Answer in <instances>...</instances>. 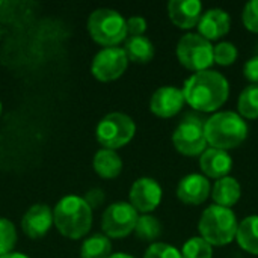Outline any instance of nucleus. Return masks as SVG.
Segmentation results:
<instances>
[{"label":"nucleus","instance_id":"21","mask_svg":"<svg viewBox=\"0 0 258 258\" xmlns=\"http://www.w3.org/2000/svg\"><path fill=\"white\" fill-rule=\"evenodd\" d=\"M236 239L242 249L258 255V215L248 216L239 224Z\"/></svg>","mask_w":258,"mask_h":258},{"label":"nucleus","instance_id":"27","mask_svg":"<svg viewBox=\"0 0 258 258\" xmlns=\"http://www.w3.org/2000/svg\"><path fill=\"white\" fill-rule=\"evenodd\" d=\"M239 53L234 44L231 42H219L216 47H213V59L216 63L222 67H228L236 62Z\"/></svg>","mask_w":258,"mask_h":258},{"label":"nucleus","instance_id":"30","mask_svg":"<svg viewBox=\"0 0 258 258\" xmlns=\"http://www.w3.org/2000/svg\"><path fill=\"white\" fill-rule=\"evenodd\" d=\"M127 36H142L147 30V20L144 17H130L125 20Z\"/></svg>","mask_w":258,"mask_h":258},{"label":"nucleus","instance_id":"9","mask_svg":"<svg viewBox=\"0 0 258 258\" xmlns=\"http://www.w3.org/2000/svg\"><path fill=\"white\" fill-rule=\"evenodd\" d=\"M172 144L175 150L184 156H200L206 151L207 139L204 122L192 115H187L174 130Z\"/></svg>","mask_w":258,"mask_h":258},{"label":"nucleus","instance_id":"16","mask_svg":"<svg viewBox=\"0 0 258 258\" xmlns=\"http://www.w3.org/2000/svg\"><path fill=\"white\" fill-rule=\"evenodd\" d=\"M231 18L227 11L213 8L204 12L198 23V32L207 41H216L230 32Z\"/></svg>","mask_w":258,"mask_h":258},{"label":"nucleus","instance_id":"13","mask_svg":"<svg viewBox=\"0 0 258 258\" xmlns=\"http://www.w3.org/2000/svg\"><path fill=\"white\" fill-rule=\"evenodd\" d=\"M53 225V210L47 204H33L21 219V230L29 239L44 237Z\"/></svg>","mask_w":258,"mask_h":258},{"label":"nucleus","instance_id":"6","mask_svg":"<svg viewBox=\"0 0 258 258\" xmlns=\"http://www.w3.org/2000/svg\"><path fill=\"white\" fill-rule=\"evenodd\" d=\"M136 133L135 121L121 112H112L101 118L95 128L98 144L106 150H118L127 145Z\"/></svg>","mask_w":258,"mask_h":258},{"label":"nucleus","instance_id":"20","mask_svg":"<svg viewBox=\"0 0 258 258\" xmlns=\"http://www.w3.org/2000/svg\"><path fill=\"white\" fill-rule=\"evenodd\" d=\"M124 51L128 62L135 63H148L154 57V44L147 36H128L125 39Z\"/></svg>","mask_w":258,"mask_h":258},{"label":"nucleus","instance_id":"14","mask_svg":"<svg viewBox=\"0 0 258 258\" xmlns=\"http://www.w3.org/2000/svg\"><path fill=\"white\" fill-rule=\"evenodd\" d=\"M210 181L200 174H189L183 177L177 186V197L183 204L200 206L210 197Z\"/></svg>","mask_w":258,"mask_h":258},{"label":"nucleus","instance_id":"15","mask_svg":"<svg viewBox=\"0 0 258 258\" xmlns=\"http://www.w3.org/2000/svg\"><path fill=\"white\" fill-rule=\"evenodd\" d=\"M168 15L177 27L192 29L200 23L203 5L198 0H171L168 3Z\"/></svg>","mask_w":258,"mask_h":258},{"label":"nucleus","instance_id":"25","mask_svg":"<svg viewBox=\"0 0 258 258\" xmlns=\"http://www.w3.org/2000/svg\"><path fill=\"white\" fill-rule=\"evenodd\" d=\"M183 258H212L213 257V246L206 242L201 236L189 239L181 249Z\"/></svg>","mask_w":258,"mask_h":258},{"label":"nucleus","instance_id":"26","mask_svg":"<svg viewBox=\"0 0 258 258\" xmlns=\"http://www.w3.org/2000/svg\"><path fill=\"white\" fill-rule=\"evenodd\" d=\"M17 239L15 225L6 218H0V257L12 252L17 245Z\"/></svg>","mask_w":258,"mask_h":258},{"label":"nucleus","instance_id":"22","mask_svg":"<svg viewBox=\"0 0 258 258\" xmlns=\"http://www.w3.org/2000/svg\"><path fill=\"white\" fill-rule=\"evenodd\" d=\"M112 252L110 239L104 234H94L82 243L80 257L82 258H107Z\"/></svg>","mask_w":258,"mask_h":258},{"label":"nucleus","instance_id":"28","mask_svg":"<svg viewBox=\"0 0 258 258\" xmlns=\"http://www.w3.org/2000/svg\"><path fill=\"white\" fill-rule=\"evenodd\" d=\"M144 258H183V255L175 246L157 242L148 246V249L144 254Z\"/></svg>","mask_w":258,"mask_h":258},{"label":"nucleus","instance_id":"17","mask_svg":"<svg viewBox=\"0 0 258 258\" xmlns=\"http://www.w3.org/2000/svg\"><path fill=\"white\" fill-rule=\"evenodd\" d=\"M200 168L206 177L219 180V178L228 177L233 168V159L228 154V151L209 148L200 157Z\"/></svg>","mask_w":258,"mask_h":258},{"label":"nucleus","instance_id":"34","mask_svg":"<svg viewBox=\"0 0 258 258\" xmlns=\"http://www.w3.org/2000/svg\"><path fill=\"white\" fill-rule=\"evenodd\" d=\"M107 258H135V257H132V255H128V254H125V252H118V254H110Z\"/></svg>","mask_w":258,"mask_h":258},{"label":"nucleus","instance_id":"31","mask_svg":"<svg viewBox=\"0 0 258 258\" xmlns=\"http://www.w3.org/2000/svg\"><path fill=\"white\" fill-rule=\"evenodd\" d=\"M83 200L86 201V204H88V206L91 207V210L94 212V210L100 209V207L104 204L106 195H104V190H103V189L94 187V189H89V190L85 194Z\"/></svg>","mask_w":258,"mask_h":258},{"label":"nucleus","instance_id":"29","mask_svg":"<svg viewBox=\"0 0 258 258\" xmlns=\"http://www.w3.org/2000/svg\"><path fill=\"white\" fill-rule=\"evenodd\" d=\"M243 24L248 30L258 33V0H252L243 8Z\"/></svg>","mask_w":258,"mask_h":258},{"label":"nucleus","instance_id":"32","mask_svg":"<svg viewBox=\"0 0 258 258\" xmlns=\"http://www.w3.org/2000/svg\"><path fill=\"white\" fill-rule=\"evenodd\" d=\"M243 74H245V77H246L249 82L258 85V56H254L252 59H249V60L245 63V67H243Z\"/></svg>","mask_w":258,"mask_h":258},{"label":"nucleus","instance_id":"4","mask_svg":"<svg viewBox=\"0 0 258 258\" xmlns=\"http://www.w3.org/2000/svg\"><path fill=\"white\" fill-rule=\"evenodd\" d=\"M237 227L239 222L234 212L216 204L207 207L198 222L200 236L212 246L230 245L236 239Z\"/></svg>","mask_w":258,"mask_h":258},{"label":"nucleus","instance_id":"5","mask_svg":"<svg viewBox=\"0 0 258 258\" xmlns=\"http://www.w3.org/2000/svg\"><path fill=\"white\" fill-rule=\"evenodd\" d=\"M88 32L94 42L103 47H118L127 38L125 18L115 9L98 8L88 18Z\"/></svg>","mask_w":258,"mask_h":258},{"label":"nucleus","instance_id":"2","mask_svg":"<svg viewBox=\"0 0 258 258\" xmlns=\"http://www.w3.org/2000/svg\"><path fill=\"white\" fill-rule=\"evenodd\" d=\"M53 224L67 239L79 240L92 227V210L79 195H67L57 201L53 210Z\"/></svg>","mask_w":258,"mask_h":258},{"label":"nucleus","instance_id":"35","mask_svg":"<svg viewBox=\"0 0 258 258\" xmlns=\"http://www.w3.org/2000/svg\"><path fill=\"white\" fill-rule=\"evenodd\" d=\"M0 115H2V103H0Z\"/></svg>","mask_w":258,"mask_h":258},{"label":"nucleus","instance_id":"8","mask_svg":"<svg viewBox=\"0 0 258 258\" xmlns=\"http://www.w3.org/2000/svg\"><path fill=\"white\" fill-rule=\"evenodd\" d=\"M138 218L139 215L130 203L118 201L104 210L101 218V230L109 239H122L135 231Z\"/></svg>","mask_w":258,"mask_h":258},{"label":"nucleus","instance_id":"1","mask_svg":"<svg viewBox=\"0 0 258 258\" xmlns=\"http://www.w3.org/2000/svg\"><path fill=\"white\" fill-rule=\"evenodd\" d=\"M184 101L198 112H215L230 95L228 80L213 70L192 74L183 86Z\"/></svg>","mask_w":258,"mask_h":258},{"label":"nucleus","instance_id":"19","mask_svg":"<svg viewBox=\"0 0 258 258\" xmlns=\"http://www.w3.org/2000/svg\"><path fill=\"white\" fill-rule=\"evenodd\" d=\"M240 195H242V187L239 181L233 177L219 178L212 189V198L216 203V206L225 209H231L240 200Z\"/></svg>","mask_w":258,"mask_h":258},{"label":"nucleus","instance_id":"33","mask_svg":"<svg viewBox=\"0 0 258 258\" xmlns=\"http://www.w3.org/2000/svg\"><path fill=\"white\" fill-rule=\"evenodd\" d=\"M0 258H30V257H27V255H24V254H21V252H11V254L3 255V257H0Z\"/></svg>","mask_w":258,"mask_h":258},{"label":"nucleus","instance_id":"18","mask_svg":"<svg viewBox=\"0 0 258 258\" xmlns=\"http://www.w3.org/2000/svg\"><path fill=\"white\" fill-rule=\"evenodd\" d=\"M92 168H94L95 174L100 175L101 178L112 180V178H116L121 174L122 160H121V157L118 156L116 151L101 148L94 154Z\"/></svg>","mask_w":258,"mask_h":258},{"label":"nucleus","instance_id":"7","mask_svg":"<svg viewBox=\"0 0 258 258\" xmlns=\"http://www.w3.org/2000/svg\"><path fill=\"white\" fill-rule=\"evenodd\" d=\"M177 57L180 63L195 73L209 70L213 63V45L200 33H186L177 44Z\"/></svg>","mask_w":258,"mask_h":258},{"label":"nucleus","instance_id":"23","mask_svg":"<svg viewBox=\"0 0 258 258\" xmlns=\"http://www.w3.org/2000/svg\"><path fill=\"white\" fill-rule=\"evenodd\" d=\"M239 113L245 119L258 118V85H251L245 88L237 101Z\"/></svg>","mask_w":258,"mask_h":258},{"label":"nucleus","instance_id":"24","mask_svg":"<svg viewBox=\"0 0 258 258\" xmlns=\"http://www.w3.org/2000/svg\"><path fill=\"white\" fill-rule=\"evenodd\" d=\"M135 233H136L138 239H141L144 242H154L162 234V225L157 221V218H154L151 215H142L138 218Z\"/></svg>","mask_w":258,"mask_h":258},{"label":"nucleus","instance_id":"3","mask_svg":"<svg viewBox=\"0 0 258 258\" xmlns=\"http://www.w3.org/2000/svg\"><path fill=\"white\" fill-rule=\"evenodd\" d=\"M207 144L218 150H233L248 138V125L236 112H218L204 122Z\"/></svg>","mask_w":258,"mask_h":258},{"label":"nucleus","instance_id":"12","mask_svg":"<svg viewBox=\"0 0 258 258\" xmlns=\"http://www.w3.org/2000/svg\"><path fill=\"white\" fill-rule=\"evenodd\" d=\"M184 103L186 101L181 89L163 86L153 94L150 100V110L159 118H172L183 109Z\"/></svg>","mask_w":258,"mask_h":258},{"label":"nucleus","instance_id":"11","mask_svg":"<svg viewBox=\"0 0 258 258\" xmlns=\"http://www.w3.org/2000/svg\"><path fill=\"white\" fill-rule=\"evenodd\" d=\"M162 187L160 184L150 177H142L138 178L132 187H130V194H128V203L133 206V209L139 213L148 215L150 212L156 210L162 201Z\"/></svg>","mask_w":258,"mask_h":258},{"label":"nucleus","instance_id":"10","mask_svg":"<svg viewBox=\"0 0 258 258\" xmlns=\"http://www.w3.org/2000/svg\"><path fill=\"white\" fill-rule=\"evenodd\" d=\"M128 67V59L121 47H104L92 59L91 73L100 82L119 79Z\"/></svg>","mask_w":258,"mask_h":258}]
</instances>
